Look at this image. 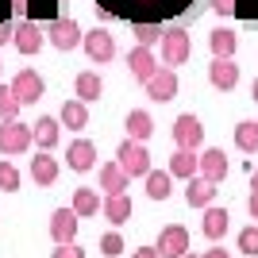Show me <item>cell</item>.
<instances>
[{
	"instance_id": "obj_1",
	"label": "cell",
	"mask_w": 258,
	"mask_h": 258,
	"mask_svg": "<svg viewBox=\"0 0 258 258\" xmlns=\"http://www.w3.org/2000/svg\"><path fill=\"white\" fill-rule=\"evenodd\" d=\"M116 158H119V170L127 173V177H147V170H151V151L139 139H123Z\"/></svg>"
},
{
	"instance_id": "obj_2",
	"label": "cell",
	"mask_w": 258,
	"mask_h": 258,
	"mask_svg": "<svg viewBox=\"0 0 258 258\" xmlns=\"http://www.w3.org/2000/svg\"><path fill=\"white\" fill-rule=\"evenodd\" d=\"M27 151H31V127L20 119H0V154L12 158V154H27Z\"/></svg>"
},
{
	"instance_id": "obj_3",
	"label": "cell",
	"mask_w": 258,
	"mask_h": 258,
	"mask_svg": "<svg viewBox=\"0 0 258 258\" xmlns=\"http://www.w3.org/2000/svg\"><path fill=\"white\" fill-rule=\"evenodd\" d=\"M162 62L166 66H185L189 62V54H193V39L181 31V27H173V31H162Z\"/></svg>"
},
{
	"instance_id": "obj_4",
	"label": "cell",
	"mask_w": 258,
	"mask_h": 258,
	"mask_svg": "<svg viewBox=\"0 0 258 258\" xmlns=\"http://www.w3.org/2000/svg\"><path fill=\"white\" fill-rule=\"evenodd\" d=\"M12 97L20 100V104H39V100H43V93H46V81L39 74H35V70H20V74L12 77Z\"/></svg>"
},
{
	"instance_id": "obj_5",
	"label": "cell",
	"mask_w": 258,
	"mask_h": 258,
	"mask_svg": "<svg viewBox=\"0 0 258 258\" xmlns=\"http://www.w3.org/2000/svg\"><path fill=\"white\" fill-rule=\"evenodd\" d=\"M143 85H147V97L158 100V104H166V100L177 97V74H173V66H158Z\"/></svg>"
},
{
	"instance_id": "obj_6",
	"label": "cell",
	"mask_w": 258,
	"mask_h": 258,
	"mask_svg": "<svg viewBox=\"0 0 258 258\" xmlns=\"http://www.w3.org/2000/svg\"><path fill=\"white\" fill-rule=\"evenodd\" d=\"M173 143L181 147V151H201V143H205V127H201V119L193 112H185V116L173 119Z\"/></svg>"
},
{
	"instance_id": "obj_7",
	"label": "cell",
	"mask_w": 258,
	"mask_h": 258,
	"mask_svg": "<svg viewBox=\"0 0 258 258\" xmlns=\"http://www.w3.org/2000/svg\"><path fill=\"white\" fill-rule=\"evenodd\" d=\"M81 46H85V54L89 58H93V62H112V58H116V39H112V35L108 31H89V35H81Z\"/></svg>"
},
{
	"instance_id": "obj_8",
	"label": "cell",
	"mask_w": 258,
	"mask_h": 258,
	"mask_svg": "<svg viewBox=\"0 0 258 258\" xmlns=\"http://www.w3.org/2000/svg\"><path fill=\"white\" fill-rule=\"evenodd\" d=\"M158 250L162 258H181L185 250H189V231H185L181 224H170V227H162V235H158Z\"/></svg>"
},
{
	"instance_id": "obj_9",
	"label": "cell",
	"mask_w": 258,
	"mask_h": 258,
	"mask_svg": "<svg viewBox=\"0 0 258 258\" xmlns=\"http://www.w3.org/2000/svg\"><path fill=\"white\" fill-rule=\"evenodd\" d=\"M12 43H16L20 54H39L43 43H46V35L39 31V23H35V20H23L20 27H12Z\"/></svg>"
},
{
	"instance_id": "obj_10",
	"label": "cell",
	"mask_w": 258,
	"mask_h": 258,
	"mask_svg": "<svg viewBox=\"0 0 258 258\" xmlns=\"http://www.w3.org/2000/svg\"><path fill=\"white\" fill-rule=\"evenodd\" d=\"M43 35L50 39V46H58V50H74V46H81V27H77L74 20H54Z\"/></svg>"
},
{
	"instance_id": "obj_11",
	"label": "cell",
	"mask_w": 258,
	"mask_h": 258,
	"mask_svg": "<svg viewBox=\"0 0 258 258\" xmlns=\"http://www.w3.org/2000/svg\"><path fill=\"white\" fill-rule=\"evenodd\" d=\"M208 81H212L220 93H231V89L239 85V66H235V58H212V66H208Z\"/></svg>"
},
{
	"instance_id": "obj_12",
	"label": "cell",
	"mask_w": 258,
	"mask_h": 258,
	"mask_svg": "<svg viewBox=\"0 0 258 258\" xmlns=\"http://www.w3.org/2000/svg\"><path fill=\"white\" fill-rule=\"evenodd\" d=\"M77 220H81V216H77L74 208H54L50 239H54V243H74V239H77Z\"/></svg>"
},
{
	"instance_id": "obj_13",
	"label": "cell",
	"mask_w": 258,
	"mask_h": 258,
	"mask_svg": "<svg viewBox=\"0 0 258 258\" xmlns=\"http://www.w3.org/2000/svg\"><path fill=\"white\" fill-rule=\"evenodd\" d=\"M58 139H62V123H58L54 116H43L39 123H31V147H39V151H54Z\"/></svg>"
},
{
	"instance_id": "obj_14",
	"label": "cell",
	"mask_w": 258,
	"mask_h": 258,
	"mask_svg": "<svg viewBox=\"0 0 258 258\" xmlns=\"http://www.w3.org/2000/svg\"><path fill=\"white\" fill-rule=\"evenodd\" d=\"M197 173L220 185V181L227 177V154H224V151H205V154H197Z\"/></svg>"
},
{
	"instance_id": "obj_15",
	"label": "cell",
	"mask_w": 258,
	"mask_h": 258,
	"mask_svg": "<svg viewBox=\"0 0 258 258\" xmlns=\"http://www.w3.org/2000/svg\"><path fill=\"white\" fill-rule=\"evenodd\" d=\"M189 181V189H185V201H189V208H205L216 201V181H208V177H201V173H193V177H185Z\"/></svg>"
},
{
	"instance_id": "obj_16",
	"label": "cell",
	"mask_w": 258,
	"mask_h": 258,
	"mask_svg": "<svg viewBox=\"0 0 258 258\" xmlns=\"http://www.w3.org/2000/svg\"><path fill=\"white\" fill-rule=\"evenodd\" d=\"M66 162H70V170H77V173H89L93 166H97V147L89 139H77V143H70V154H66Z\"/></svg>"
},
{
	"instance_id": "obj_17",
	"label": "cell",
	"mask_w": 258,
	"mask_h": 258,
	"mask_svg": "<svg viewBox=\"0 0 258 258\" xmlns=\"http://www.w3.org/2000/svg\"><path fill=\"white\" fill-rule=\"evenodd\" d=\"M127 70H131L135 81H147V77L158 70V58L151 54V46H135V50L127 54Z\"/></svg>"
},
{
	"instance_id": "obj_18",
	"label": "cell",
	"mask_w": 258,
	"mask_h": 258,
	"mask_svg": "<svg viewBox=\"0 0 258 258\" xmlns=\"http://www.w3.org/2000/svg\"><path fill=\"white\" fill-rule=\"evenodd\" d=\"M58 173H62V166H58V158H50L46 151L31 158V177L39 185H54V181H58Z\"/></svg>"
},
{
	"instance_id": "obj_19",
	"label": "cell",
	"mask_w": 258,
	"mask_h": 258,
	"mask_svg": "<svg viewBox=\"0 0 258 258\" xmlns=\"http://www.w3.org/2000/svg\"><path fill=\"white\" fill-rule=\"evenodd\" d=\"M58 123H62V127H70V131H81V127L89 123V108H85V100H66L62 112H58Z\"/></svg>"
},
{
	"instance_id": "obj_20",
	"label": "cell",
	"mask_w": 258,
	"mask_h": 258,
	"mask_svg": "<svg viewBox=\"0 0 258 258\" xmlns=\"http://www.w3.org/2000/svg\"><path fill=\"white\" fill-rule=\"evenodd\" d=\"M151 135H154V119H151V112H143V108H131V112H127V139L147 143Z\"/></svg>"
},
{
	"instance_id": "obj_21",
	"label": "cell",
	"mask_w": 258,
	"mask_h": 258,
	"mask_svg": "<svg viewBox=\"0 0 258 258\" xmlns=\"http://www.w3.org/2000/svg\"><path fill=\"white\" fill-rule=\"evenodd\" d=\"M127 185H131V177L119 170V162H104L100 166V189L104 193H123Z\"/></svg>"
},
{
	"instance_id": "obj_22",
	"label": "cell",
	"mask_w": 258,
	"mask_h": 258,
	"mask_svg": "<svg viewBox=\"0 0 258 258\" xmlns=\"http://www.w3.org/2000/svg\"><path fill=\"white\" fill-rule=\"evenodd\" d=\"M208 46H212L216 58H235L239 39H235V31H227V27H216V31L208 35Z\"/></svg>"
},
{
	"instance_id": "obj_23",
	"label": "cell",
	"mask_w": 258,
	"mask_h": 258,
	"mask_svg": "<svg viewBox=\"0 0 258 258\" xmlns=\"http://www.w3.org/2000/svg\"><path fill=\"white\" fill-rule=\"evenodd\" d=\"M77 100H100V93H104V81H100V74H93V70H85V74H77Z\"/></svg>"
},
{
	"instance_id": "obj_24",
	"label": "cell",
	"mask_w": 258,
	"mask_h": 258,
	"mask_svg": "<svg viewBox=\"0 0 258 258\" xmlns=\"http://www.w3.org/2000/svg\"><path fill=\"white\" fill-rule=\"evenodd\" d=\"M104 216L112 220V224H127V220H131V201H127V193H108V197H104Z\"/></svg>"
},
{
	"instance_id": "obj_25",
	"label": "cell",
	"mask_w": 258,
	"mask_h": 258,
	"mask_svg": "<svg viewBox=\"0 0 258 258\" xmlns=\"http://www.w3.org/2000/svg\"><path fill=\"white\" fill-rule=\"evenodd\" d=\"M201 231H205L208 239H224L227 235V212L224 208L205 205V224H201Z\"/></svg>"
},
{
	"instance_id": "obj_26",
	"label": "cell",
	"mask_w": 258,
	"mask_h": 258,
	"mask_svg": "<svg viewBox=\"0 0 258 258\" xmlns=\"http://www.w3.org/2000/svg\"><path fill=\"white\" fill-rule=\"evenodd\" d=\"M170 185H173L170 170H166V173H162V170H147V197H151V201H166V197L173 193Z\"/></svg>"
},
{
	"instance_id": "obj_27",
	"label": "cell",
	"mask_w": 258,
	"mask_h": 258,
	"mask_svg": "<svg viewBox=\"0 0 258 258\" xmlns=\"http://www.w3.org/2000/svg\"><path fill=\"white\" fill-rule=\"evenodd\" d=\"M197 173V151H177L170 154V177H193Z\"/></svg>"
},
{
	"instance_id": "obj_28",
	"label": "cell",
	"mask_w": 258,
	"mask_h": 258,
	"mask_svg": "<svg viewBox=\"0 0 258 258\" xmlns=\"http://www.w3.org/2000/svg\"><path fill=\"white\" fill-rule=\"evenodd\" d=\"M235 147L243 154H254L258 151V123H250V119L235 123Z\"/></svg>"
},
{
	"instance_id": "obj_29",
	"label": "cell",
	"mask_w": 258,
	"mask_h": 258,
	"mask_svg": "<svg viewBox=\"0 0 258 258\" xmlns=\"http://www.w3.org/2000/svg\"><path fill=\"white\" fill-rule=\"evenodd\" d=\"M74 212L77 216H97L100 212V193L97 189H77L74 193Z\"/></svg>"
},
{
	"instance_id": "obj_30",
	"label": "cell",
	"mask_w": 258,
	"mask_h": 258,
	"mask_svg": "<svg viewBox=\"0 0 258 258\" xmlns=\"http://www.w3.org/2000/svg\"><path fill=\"white\" fill-rule=\"evenodd\" d=\"M162 31H166L162 23H135V27H131V35H135V43H139V46H154L162 39Z\"/></svg>"
},
{
	"instance_id": "obj_31",
	"label": "cell",
	"mask_w": 258,
	"mask_h": 258,
	"mask_svg": "<svg viewBox=\"0 0 258 258\" xmlns=\"http://www.w3.org/2000/svg\"><path fill=\"white\" fill-rule=\"evenodd\" d=\"M20 170H16V166H12L8 158H0V189H4V193H16V189H20Z\"/></svg>"
},
{
	"instance_id": "obj_32",
	"label": "cell",
	"mask_w": 258,
	"mask_h": 258,
	"mask_svg": "<svg viewBox=\"0 0 258 258\" xmlns=\"http://www.w3.org/2000/svg\"><path fill=\"white\" fill-rule=\"evenodd\" d=\"M20 108H23V104L12 97V89L0 85V119H16V116H20Z\"/></svg>"
},
{
	"instance_id": "obj_33",
	"label": "cell",
	"mask_w": 258,
	"mask_h": 258,
	"mask_svg": "<svg viewBox=\"0 0 258 258\" xmlns=\"http://www.w3.org/2000/svg\"><path fill=\"white\" fill-rule=\"evenodd\" d=\"M239 250L250 254V258H258V224H250V227L239 231Z\"/></svg>"
},
{
	"instance_id": "obj_34",
	"label": "cell",
	"mask_w": 258,
	"mask_h": 258,
	"mask_svg": "<svg viewBox=\"0 0 258 258\" xmlns=\"http://www.w3.org/2000/svg\"><path fill=\"white\" fill-rule=\"evenodd\" d=\"M100 250H104L108 258H116V254H123V235H119V231H108V235L100 239Z\"/></svg>"
},
{
	"instance_id": "obj_35",
	"label": "cell",
	"mask_w": 258,
	"mask_h": 258,
	"mask_svg": "<svg viewBox=\"0 0 258 258\" xmlns=\"http://www.w3.org/2000/svg\"><path fill=\"white\" fill-rule=\"evenodd\" d=\"M50 258H85V250L77 243H58V250H50Z\"/></svg>"
},
{
	"instance_id": "obj_36",
	"label": "cell",
	"mask_w": 258,
	"mask_h": 258,
	"mask_svg": "<svg viewBox=\"0 0 258 258\" xmlns=\"http://www.w3.org/2000/svg\"><path fill=\"white\" fill-rule=\"evenodd\" d=\"M212 8L220 12V16H231V12H235V0H212Z\"/></svg>"
},
{
	"instance_id": "obj_37",
	"label": "cell",
	"mask_w": 258,
	"mask_h": 258,
	"mask_svg": "<svg viewBox=\"0 0 258 258\" xmlns=\"http://www.w3.org/2000/svg\"><path fill=\"white\" fill-rule=\"evenodd\" d=\"M8 39H12V23H8V20H0V46L8 43Z\"/></svg>"
},
{
	"instance_id": "obj_38",
	"label": "cell",
	"mask_w": 258,
	"mask_h": 258,
	"mask_svg": "<svg viewBox=\"0 0 258 258\" xmlns=\"http://www.w3.org/2000/svg\"><path fill=\"white\" fill-rule=\"evenodd\" d=\"M131 258H162V254H158V250H154V247H139V250H135V254H131Z\"/></svg>"
},
{
	"instance_id": "obj_39",
	"label": "cell",
	"mask_w": 258,
	"mask_h": 258,
	"mask_svg": "<svg viewBox=\"0 0 258 258\" xmlns=\"http://www.w3.org/2000/svg\"><path fill=\"white\" fill-rule=\"evenodd\" d=\"M247 208H250V220H258V193H250V201H247Z\"/></svg>"
},
{
	"instance_id": "obj_40",
	"label": "cell",
	"mask_w": 258,
	"mask_h": 258,
	"mask_svg": "<svg viewBox=\"0 0 258 258\" xmlns=\"http://www.w3.org/2000/svg\"><path fill=\"white\" fill-rule=\"evenodd\" d=\"M201 258H231V254H227V250H220V247H216V250H205V254H201Z\"/></svg>"
},
{
	"instance_id": "obj_41",
	"label": "cell",
	"mask_w": 258,
	"mask_h": 258,
	"mask_svg": "<svg viewBox=\"0 0 258 258\" xmlns=\"http://www.w3.org/2000/svg\"><path fill=\"white\" fill-rule=\"evenodd\" d=\"M12 8H16V12H27V0H12Z\"/></svg>"
},
{
	"instance_id": "obj_42",
	"label": "cell",
	"mask_w": 258,
	"mask_h": 258,
	"mask_svg": "<svg viewBox=\"0 0 258 258\" xmlns=\"http://www.w3.org/2000/svg\"><path fill=\"white\" fill-rule=\"evenodd\" d=\"M250 100L258 104V77H254V85H250Z\"/></svg>"
},
{
	"instance_id": "obj_43",
	"label": "cell",
	"mask_w": 258,
	"mask_h": 258,
	"mask_svg": "<svg viewBox=\"0 0 258 258\" xmlns=\"http://www.w3.org/2000/svg\"><path fill=\"white\" fill-rule=\"evenodd\" d=\"M250 189H254V193H258V170L250 173Z\"/></svg>"
},
{
	"instance_id": "obj_44",
	"label": "cell",
	"mask_w": 258,
	"mask_h": 258,
	"mask_svg": "<svg viewBox=\"0 0 258 258\" xmlns=\"http://www.w3.org/2000/svg\"><path fill=\"white\" fill-rule=\"evenodd\" d=\"M181 258H193V250H185V254H181Z\"/></svg>"
}]
</instances>
